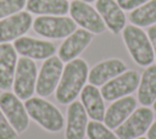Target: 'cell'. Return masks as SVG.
Instances as JSON below:
<instances>
[{
    "label": "cell",
    "mask_w": 156,
    "mask_h": 139,
    "mask_svg": "<svg viewBox=\"0 0 156 139\" xmlns=\"http://www.w3.org/2000/svg\"><path fill=\"white\" fill-rule=\"evenodd\" d=\"M89 67L83 59H74L63 66L61 79L55 90L56 100L62 105H68L77 99L88 80Z\"/></svg>",
    "instance_id": "6da1fadb"
},
{
    "label": "cell",
    "mask_w": 156,
    "mask_h": 139,
    "mask_svg": "<svg viewBox=\"0 0 156 139\" xmlns=\"http://www.w3.org/2000/svg\"><path fill=\"white\" fill-rule=\"evenodd\" d=\"M24 107L30 119L50 133H57L65 127L61 111L41 96H32L24 101Z\"/></svg>",
    "instance_id": "7a4b0ae2"
},
{
    "label": "cell",
    "mask_w": 156,
    "mask_h": 139,
    "mask_svg": "<svg viewBox=\"0 0 156 139\" xmlns=\"http://www.w3.org/2000/svg\"><path fill=\"white\" fill-rule=\"evenodd\" d=\"M122 38L129 55L136 65L141 67L152 65L155 59L152 45L147 34L140 27L134 24L126 26L122 30Z\"/></svg>",
    "instance_id": "3957f363"
},
{
    "label": "cell",
    "mask_w": 156,
    "mask_h": 139,
    "mask_svg": "<svg viewBox=\"0 0 156 139\" xmlns=\"http://www.w3.org/2000/svg\"><path fill=\"white\" fill-rule=\"evenodd\" d=\"M34 32L46 39H62L77 29L76 22L67 16H38L32 24Z\"/></svg>",
    "instance_id": "277c9868"
},
{
    "label": "cell",
    "mask_w": 156,
    "mask_h": 139,
    "mask_svg": "<svg viewBox=\"0 0 156 139\" xmlns=\"http://www.w3.org/2000/svg\"><path fill=\"white\" fill-rule=\"evenodd\" d=\"M38 78L37 63L28 57H20L17 61L15 78H13V93L21 99L27 100L33 96L35 91V84Z\"/></svg>",
    "instance_id": "5b68a950"
},
{
    "label": "cell",
    "mask_w": 156,
    "mask_h": 139,
    "mask_svg": "<svg viewBox=\"0 0 156 139\" xmlns=\"http://www.w3.org/2000/svg\"><path fill=\"white\" fill-rule=\"evenodd\" d=\"M152 119L154 112L147 106L135 109L130 116L115 129V134L119 139H135L143 137L150 128Z\"/></svg>",
    "instance_id": "8992f818"
},
{
    "label": "cell",
    "mask_w": 156,
    "mask_h": 139,
    "mask_svg": "<svg viewBox=\"0 0 156 139\" xmlns=\"http://www.w3.org/2000/svg\"><path fill=\"white\" fill-rule=\"evenodd\" d=\"M68 12L76 24L93 34H101L106 29V26L96 9L83 0H72L69 2Z\"/></svg>",
    "instance_id": "52a82bcc"
},
{
    "label": "cell",
    "mask_w": 156,
    "mask_h": 139,
    "mask_svg": "<svg viewBox=\"0 0 156 139\" xmlns=\"http://www.w3.org/2000/svg\"><path fill=\"white\" fill-rule=\"evenodd\" d=\"M0 110L17 133H23L29 126V116L21 99L11 91L0 94Z\"/></svg>",
    "instance_id": "ba28073f"
},
{
    "label": "cell",
    "mask_w": 156,
    "mask_h": 139,
    "mask_svg": "<svg viewBox=\"0 0 156 139\" xmlns=\"http://www.w3.org/2000/svg\"><path fill=\"white\" fill-rule=\"evenodd\" d=\"M62 71L63 62L58 56H51L43 62L35 84V93L38 96L46 98L56 90L61 79Z\"/></svg>",
    "instance_id": "9c48e42d"
},
{
    "label": "cell",
    "mask_w": 156,
    "mask_h": 139,
    "mask_svg": "<svg viewBox=\"0 0 156 139\" xmlns=\"http://www.w3.org/2000/svg\"><path fill=\"white\" fill-rule=\"evenodd\" d=\"M139 82H140L139 72L134 70L124 71L123 73L118 74L117 77L105 83L100 91L104 100L115 101L135 91L138 89Z\"/></svg>",
    "instance_id": "30bf717a"
},
{
    "label": "cell",
    "mask_w": 156,
    "mask_h": 139,
    "mask_svg": "<svg viewBox=\"0 0 156 139\" xmlns=\"http://www.w3.org/2000/svg\"><path fill=\"white\" fill-rule=\"evenodd\" d=\"M13 48L21 56L32 60H46L56 52L55 43L24 35L13 41Z\"/></svg>",
    "instance_id": "8fae6325"
},
{
    "label": "cell",
    "mask_w": 156,
    "mask_h": 139,
    "mask_svg": "<svg viewBox=\"0 0 156 139\" xmlns=\"http://www.w3.org/2000/svg\"><path fill=\"white\" fill-rule=\"evenodd\" d=\"M32 24L33 18L28 11H20L0 20V44L23 37L29 30Z\"/></svg>",
    "instance_id": "7c38bea8"
},
{
    "label": "cell",
    "mask_w": 156,
    "mask_h": 139,
    "mask_svg": "<svg viewBox=\"0 0 156 139\" xmlns=\"http://www.w3.org/2000/svg\"><path fill=\"white\" fill-rule=\"evenodd\" d=\"M88 115L80 101L68 104L65 123V139H84L87 135Z\"/></svg>",
    "instance_id": "4fadbf2b"
},
{
    "label": "cell",
    "mask_w": 156,
    "mask_h": 139,
    "mask_svg": "<svg viewBox=\"0 0 156 139\" xmlns=\"http://www.w3.org/2000/svg\"><path fill=\"white\" fill-rule=\"evenodd\" d=\"M91 40H93V33L83 28L76 29L73 33L66 37L65 40L61 43L57 51L60 60L62 62H69L77 59L88 48Z\"/></svg>",
    "instance_id": "5bb4252c"
},
{
    "label": "cell",
    "mask_w": 156,
    "mask_h": 139,
    "mask_svg": "<svg viewBox=\"0 0 156 139\" xmlns=\"http://www.w3.org/2000/svg\"><path fill=\"white\" fill-rule=\"evenodd\" d=\"M95 9L101 16L106 28L113 34H118L126 27V15L115 0H96Z\"/></svg>",
    "instance_id": "9a60e30c"
},
{
    "label": "cell",
    "mask_w": 156,
    "mask_h": 139,
    "mask_svg": "<svg viewBox=\"0 0 156 139\" xmlns=\"http://www.w3.org/2000/svg\"><path fill=\"white\" fill-rule=\"evenodd\" d=\"M127 71L126 63L119 59H108L96 63L88 73L89 84L95 87H102L105 83Z\"/></svg>",
    "instance_id": "2e32d148"
},
{
    "label": "cell",
    "mask_w": 156,
    "mask_h": 139,
    "mask_svg": "<svg viewBox=\"0 0 156 139\" xmlns=\"http://www.w3.org/2000/svg\"><path fill=\"white\" fill-rule=\"evenodd\" d=\"M136 109V100L130 96H123L112 101V104L107 107L104 116V123L110 129H116L121 123H123L130 113Z\"/></svg>",
    "instance_id": "e0dca14e"
},
{
    "label": "cell",
    "mask_w": 156,
    "mask_h": 139,
    "mask_svg": "<svg viewBox=\"0 0 156 139\" xmlns=\"http://www.w3.org/2000/svg\"><path fill=\"white\" fill-rule=\"evenodd\" d=\"M17 51L10 43L0 44V89L9 90L13 84L17 66Z\"/></svg>",
    "instance_id": "ac0fdd59"
},
{
    "label": "cell",
    "mask_w": 156,
    "mask_h": 139,
    "mask_svg": "<svg viewBox=\"0 0 156 139\" xmlns=\"http://www.w3.org/2000/svg\"><path fill=\"white\" fill-rule=\"evenodd\" d=\"M80 102L87 111L88 117H90L93 121H104L105 116V101L101 95V91L98 89V87L93 84L84 85V88L80 91Z\"/></svg>",
    "instance_id": "d6986e66"
},
{
    "label": "cell",
    "mask_w": 156,
    "mask_h": 139,
    "mask_svg": "<svg viewBox=\"0 0 156 139\" xmlns=\"http://www.w3.org/2000/svg\"><path fill=\"white\" fill-rule=\"evenodd\" d=\"M29 13L39 16H65L69 10L68 0H27Z\"/></svg>",
    "instance_id": "ffe728a7"
},
{
    "label": "cell",
    "mask_w": 156,
    "mask_h": 139,
    "mask_svg": "<svg viewBox=\"0 0 156 139\" xmlns=\"http://www.w3.org/2000/svg\"><path fill=\"white\" fill-rule=\"evenodd\" d=\"M138 100L143 106H150L156 100V65L145 68L138 85Z\"/></svg>",
    "instance_id": "44dd1931"
},
{
    "label": "cell",
    "mask_w": 156,
    "mask_h": 139,
    "mask_svg": "<svg viewBox=\"0 0 156 139\" xmlns=\"http://www.w3.org/2000/svg\"><path fill=\"white\" fill-rule=\"evenodd\" d=\"M129 21L138 27H147L156 23V0H149L129 13Z\"/></svg>",
    "instance_id": "7402d4cb"
},
{
    "label": "cell",
    "mask_w": 156,
    "mask_h": 139,
    "mask_svg": "<svg viewBox=\"0 0 156 139\" xmlns=\"http://www.w3.org/2000/svg\"><path fill=\"white\" fill-rule=\"evenodd\" d=\"M87 137L88 139H119L115 132H112L105 123L100 121H90L87 126Z\"/></svg>",
    "instance_id": "603a6c76"
},
{
    "label": "cell",
    "mask_w": 156,
    "mask_h": 139,
    "mask_svg": "<svg viewBox=\"0 0 156 139\" xmlns=\"http://www.w3.org/2000/svg\"><path fill=\"white\" fill-rule=\"evenodd\" d=\"M26 2L27 0H0V20L22 11Z\"/></svg>",
    "instance_id": "cb8c5ba5"
},
{
    "label": "cell",
    "mask_w": 156,
    "mask_h": 139,
    "mask_svg": "<svg viewBox=\"0 0 156 139\" xmlns=\"http://www.w3.org/2000/svg\"><path fill=\"white\" fill-rule=\"evenodd\" d=\"M0 139H18V133L0 110Z\"/></svg>",
    "instance_id": "d4e9b609"
},
{
    "label": "cell",
    "mask_w": 156,
    "mask_h": 139,
    "mask_svg": "<svg viewBox=\"0 0 156 139\" xmlns=\"http://www.w3.org/2000/svg\"><path fill=\"white\" fill-rule=\"evenodd\" d=\"M149 0H117V4L123 11H133L134 9L144 5Z\"/></svg>",
    "instance_id": "484cf974"
},
{
    "label": "cell",
    "mask_w": 156,
    "mask_h": 139,
    "mask_svg": "<svg viewBox=\"0 0 156 139\" xmlns=\"http://www.w3.org/2000/svg\"><path fill=\"white\" fill-rule=\"evenodd\" d=\"M146 34H147V37H149V39H150V41H151L152 50H154V55H155V59H156V24L149 27Z\"/></svg>",
    "instance_id": "4316f807"
},
{
    "label": "cell",
    "mask_w": 156,
    "mask_h": 139,
    "mask_svg": "<svg viewBox=\"0 0 156 139\" xmlns=\"http://www.w3.org/2000/svg\"><path fill=\"white\" fill-rule=\"evenodd\" d=\"M146 133H147V139H156V121L154 123H151V126Z\"/></svg>",
    "instance_id": "83f0119b"
},
{
    "label": "cell",
    "mask_w": 156,
    "mask_h": 139,
    "mask_svg": "<svg viewBox=\"0 0 156 139\" xmlns=\"http://www.w3.org/2000/svg\"><path fill=\"white\" fill-rule=\"evenodd\" d=\"M83 1H85V2L90 4V2H94V1H96V0H83Z\"/></svg>",
    "instance_id": "f1b7e54d"
},
{
    "label": "cell",
    "mask_w": 156,
    "mask_h": 139,
    "mask_svg": "<svg viewBox=\"0 0 156 139\" xmlns=\"http://www.w3.org/2000/svg\"><path fill=\"white\" fill-rule=\"evenodd\" d=\"M152 107H154V110H155V112H156V100L154 101V104H152Z\"/></svg>",
    "instance_id": "f546056e"
},
{
    "label": "cell",
    "mask_w": 156,
    "mask_h": 139,
    "mask_svg": "<svg viewBox=\"0 0 156 139\" xmlns=\"http://www.w3.org/2000/svg\"><path fill=\"white\" fill-rule=\"evenodd\" d=\"M135 139H147V138H144V137H139V138H135Z\"/></svg>",
    "instance_id": "4dcf8cb0"
}]
</instances>
